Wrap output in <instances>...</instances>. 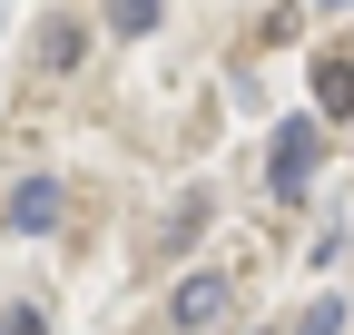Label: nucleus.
<instances>
[{
	"instance_id": "obj_8",
	"label": "nucleus",
	"mask_w": 354,
	"mask_h": 335,
	"mask_svg": "<svg viewBox=\"0 0 354 335\" xmlns=\"http://www.w3.org/2000/svg\"><path fill=\"white\" fill-rule=\"evenodd\" d=\"M0 335H50V316H39V306H10V316H0Z\"/></svg>"
},
{
	"instance_id": "obj_7",
	"label": "nucleus",
	"mask_w": 354,
	"mask_h": 335,
	"mask_svg": "<svg viewBox=\"0 0 354 335\" xmlns=\"http://www.w3.org/2000/svg\"><path fill=\"white\" fill-rule=\"evenodd\" d=\"M295 335H344V296H315V306L295 316Z\"/></svg>"
},
{
	"instance_id": "obj_3",
	"label": "nucleus",
	"mask_w": 354,
	"mask_h": 335,
	"mask_svg": "<svg viewBox=\"0 0 354 335\" xmlns=\"http://www.w3.org/2000/svg\"><path fill=\"white\" fill-rule=\"evenodd\" d=\"M0 217H10V237H50L59 227V178H20Z\"/></svg>"
},
{
	"instance_id": "obj_1",
	"label": "nucleus",
	"mask_w": 354,
	"mask_h": 335,
	"mask_svg": "<svg viewBox=\"0 0 354 335\" xmlns=\"http://www.w3.org/2000/svg\"><path fill=\"white\" fill-rule=\"evenodd\" d=\"M266 158H276V168H266V178H276V197H305V188H315V168H325V118H286Z\"/></svg>"
},
{
	"instance_id": "obj_2",
	"label": "nucleus",
	"mask_w": 354,
	"mask_h": 335,
	"mask_svg": "<svg viewBox=\"0 0 354 335\" xmlns=\"http://www.w3.org/2000/svg\"><path fill=\"white\" fill-rule=\"evenodd\" d=\"M227 306H236V286L216 276V266H197V276H177V286H167V325H177V335H197V325H216Z\"/></svg>"
},
{
	"instance_id": "obj_9",
	"label": "nucleus",
	"mask_w": 354,
	"mask_h": 335,
	"mask_svg": "<svg viewBox=\"0 0 354 335\" xmlns=\"http://www.w3.org/2000/svg\"><path fill=\"white\" fill-rule=\"evenodd\" d=\"M315 10H354V0H315Z\"/></svg>"
},
{
	"instance_id": "obj_6",
	"label": "nucleus",
	"mask_w": 354,
	"mask_h": 335,
	"mask_svg": "<svg viewBox=\"0 0 354 335\" xmlns=\"http://www.w3.org/2000/svg\"><path fill=\"white\" fill-rule=\"evenodd\" d=\"M109 30H118V39H148V30H158V0H109Z\"/></svg>"
},
{
	"instance_id": "obj_4",
	"label": "nucleus",
	"mask_w": 354,
	"mask_h": 335,
	"mask_svg": "<svg viewBox=\"0 0 354 335\" xmlns=\"http://www.w3.org/2000/svg\"><path fill=\"white\" fill-rule=\"evenodd\" d=\"M315 118H335V129H344V118H354V60H315Z\"/></svg>"
},
{
	"instance_id": "obj_5",
	"label": "nucleus",
	"mask_w": 354,
	"mask_h": 335,
	"mask_svg": "<svg viewBox=\"0 0 354 335\" xmlns=\"http://www.w3.org/2000/svg\"><path fill=\"white\" fill-rule=\"evenodd\" d=\"M79 50H88L79 20H50V30H39V69H79Z\"/></svg>"
}]
</instances>
